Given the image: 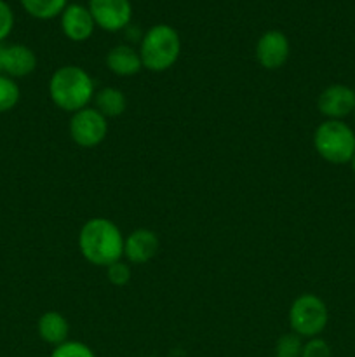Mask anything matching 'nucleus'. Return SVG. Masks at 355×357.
<instances>
[{
    "label": "nucleus",
    "mask_w": 355,
    "mask_h": 357,
    "mask_svg": "<svg viewBox=\"0 0 355 357\" xmlns=\"http://www.w3.org/2000/svg\"><path fill=\"white\" fill-rule=\"evenodd\" d=\"M106 66L117 77H132L143 70L139 51L127 44H118L108 51Z\"/></svg>",
    "instance_id": "13"
},
{
    "label": "nucleus",
    "mask_w": 355,
    "mask_h": 357,
    "mask_svg": "<svg viewBox=\"0 0 355 357\" xmlns=\"http://www.w3.org/2000/svg\"><path fill=\"white\" fill-rule=\"evenodd\" d=\"M317 107L327 121H341L355 112V91L345 84H331L320 93Z\"/></svg>",
    "instance_id": "9"
},
{
    "label": "nucleus",
    "mask_w": 355,
    "mask_h": 357,
    "mask_svg": "<svg viewBox=\"0 0 355 357\" xmlns=\"http://www.w3.org/2000/svg\"><path fill=\"white\" fill-rule=\"evenodd\" d=\"M59 17H61L63 33L72 42H86L94 33L96 23H94L89 7L80 6V3H68Z\"/></svg>",
    "instance_id": "11"
},
{
    "label": "nucleus",
    "mask_w": 355,
    "mask_h": 357,
    "mask_svg": "<svg viewBox=\"0 0 355 357\" xmlns=\"http://www.w3.org/2000/svg\"><path fill=\"white\" fill-rule=\"evenodd\" d=\"M94 108L106 119H115L124 114L127 108V100L117 87H103L94 94Z\"/></svg>",
    "instance_id": "15"
},
{
    "label": "nucleus",
    "mask_w": 355,
    "mask_h": 357,
    "mask_svg": "<svg viewBox=\"0 0 355 357\" xmlns=\"http://www.w3.org/2000/svg\"><path fill=\"white\" fill-rule=\"evenodd\" d=\"M21 91L16 80L7 75H0V114L10 112L19 103Z\"/></svg>",
    "instance_id": "17"
},
{
    "label": "nucleus",
    "mask_w": 355,
    "mask_h": 357,
    "mask_svg": "<svg viewBox=\"0 0 355 357\" xmlns=\"http://www.w3.org/2000/svg\"><path fill=\"white\" fill-rule=\"evenodd\" d=\"M301 357H333V351L324 338L315 337L303 344Z\"/></svg>",
    "instance_id": "21"
},
{
    "label": "nucleus",
    "mask_w": 355,
    "mask_h": 357,
    "mask_svg": "<svg viewBox=\"0 0 355 357\" xmlns=\"http://www.w3.org/2000/svg\"><path fill=\"white\" fill-rule=\"evenodd\" d=\"M96 94V86L89 73L77 65L56 70L49 80V96L58 108L68 114L89 107Z\"/></svg>",
    "instance_id": "2"
},
{
    "label": "nucleus",
    "mask_w": 355,
    "mask_h": 357,
    "mask_svg": "<svg viewBox=\"0 0 355 357\" xmlns=\"http://www.w3.org/2000/svg\"><path fill=\"white\" fill-rule=\"evenodd\" d=\"M14 28V13L6 0H0V44L10 35Z\"/></svg>",
    "instance_id": "22"
},
{
    "label": "nucleus",
    "mask_w": 355,
    "mask_h": 357,
    "mask_svg": "<svg viewBox=\"0 0 355 357\" xmlns=\"http://www.w3.org/2000/svg\"><path fill=\"white\" fill-rule=\"evenodd\" d=\"M3 49L6 45L0 44V75H3Z\"/></svg>",
    "instance_id": "23"
},
{
    "label": "nucleus",
    "mask_w": 355,
    "mask_h": 357,
    "mask_svg": "<svg viewBox=\"0 0 355 357\" xmlns=\"http://www.w3.org/2000/svg\"><path fill=\"white\" fill-rule=\"evenodd\" d=\"M303 338L296 333H284L275 344V357H301Z\"/></svg>",
    "instance_id": "18"
},
{
    "label": "nucleus",
    "mask_w": 355,
    "mask_h": 357,
    "mask_svg": "<svg viewBox=\"0 0 355 357\" xmlns=\"http://www.w3.org/2000/svg\"><path fill=\"white\" fill-rule=\"evenodd\" d=\"M51 357H96V354L89 345L82 344V342L66 340L65 344L54 347Z\"/></svg>",
    "instance_id": "19"
},
{
    "label": "nucleus",
    "mask_w": 355,
    "mask_h": 357,
    "mask_svg": "<svg viewBox=\"0 0 355 357\" xmlns=\"http://www.w3.org/2000/svg\"><path fill=\"white\" fill-rule=\"evenodd\" d=\"M254 54L263 68L277 70L287 63L289 54H291V44L281 30H268L258 38Z\"/></svg>",
    "instance_id": "8"
},
{
    "label": "nucleus",
    "mask_w": 355,
    "mask_h": 357,
    "mask_svg": "<svg viewBox=\"0 0 355 357\" xmlns=\"http://www.w3.org/2000/svg\"><path fill=\"white\" fill-rule=\"evenodd\" d=\"M23 9L37 20H52L61 16L68 6V0H19Z\"/></svg>",
    "instance_id": "16"
},
{
    "label": "nucleus",
    "mask_w": 355,
    "mask_h": 357,
    "mask_svg": "<svg viewBox=\"0 0 355 357\" xmlns=\"http://www.w3.org/2000/svg\"><path fill=\"white\" fill-rule=\"evenodd\" d=\"M106 278L113 286H125L131 281V267L122 260L115 261L106 267Z\"/></svg>",
    "instance_id": "20"
},
{
    "label": "nucleus",
    "mask_w": 355,
    "mask_h": 357,
    "mask_svg": "<svg viewBox=\"0 0 355 357\" xmlns=\"http://www.w3.org/2000/svg\"><path fill=\"white\" fill-rule=\"evenodd\" d=\"M79 250L89 264L106 268L124 258V236L111 220L90 218L79 232Z\"/></svg>",
    "instance_id": "1"
},
{
    "label": "nucleus",
    "mask_w": 355,
    "mask_h": 357,
    "mask_svg": "<svg viewBox=\"0 0 355 357\" xmlns=\"http://www.w3.org/2000/svg\"><path fill=\"white\" fill-rule=\"evenodd\" d=\"M350 166H352V169H354V171H355V155H354V157H352V160H350Z\"/></svg>",
    "instance_id": "24"
},
{
    "label": "nucleus",
    "mask_w": 355,
    "mask_h": 357,
    "mask_svg": "<svg viewBox=\"0 0 355 357\" xmlns=\"http://www.w3.org/2000/svg\"><path fill=\"white\" fill-rule=\"evenodd\" d=\"M87 7L96 26L104 31H120L131 23L132 6L129 0H89Z\"/></svg>",
    "instance_id": "7"
},
{
    "label": "nucleus",
    "mask_w": 355,
    "mask_h": 357,
    "mask_svg": "<svg viewBox=\"0 0 355 357\" xmlns=\"http://www.w3.org/2000/svg\"><path fill=\"white\" fill-rule=\"evenodd\" d=\"M37 68V56L28 45L13 44L3 49V75L10 79L28 77Z\"/></svg>",
    "instance_id": "12"
},
{
    "label": "nucleus",
    "mask_w": 355,
    "mask_h": 357,
    "mask_svg": "<svg viewBox=\"0 0 355 357\" xmlns=\"http://www.w3.org/2000/svg\"><path fill=\"white\" fill-rule=\"evenodd\" d=\"M354 114H355V112H354Z\"/></svg>",
    "instance_id": "25"
},
{
    "label": "nucleus",
    "mask_w": 355,
    "mask_h": 357,
    "mask_svg": "<svg viewBox=\"0 0 355 357\" xmlns=\"http://www.w3.org/2000/svg\"><path fill=\"white\" fill-rule=\"evenodd\" d=\"M70 136L73 143L82 149H94L101 145L108 136V119L94 107L82 108L72 114L70 119Z\"/></svg>",
    "instance_id": "6"
},
{
    "label": "nucleus",
    "mask_w": 355,
    "mask_h": 357,
    "mask_svg": "<svg viewBox=\"0 0 355 357\" xmlns=\"http://www.w3.org/2000/svg\"><path fill=\"white\" fill-rule=\"evenodd\" d=\"M181 54L180 33L169 24H155L150 28L139 44L143 68L150 72H166Z\"/></svg>",
    "instance_id": "3"
},
{
    "label": "nucleus",
    "mask_w": 355,
    "mask_h": 357,
    "mask_svg": "<svg viewBox=\"0 0 355 357\" xmlns=\"http://www.w3.org/2000/svg\"><path fill=\"white\" fill-rule=\"evenodd\" d=\"M329 321V310L313 293H303L289 307V326L292 333L301 338H315L326 330Z\"/></svg>",
    "instance_id": "5"
},
{
    "label": "nucleus",
    "mask_w": 355,
    "mask_h": 357,
    "mask_svg": "<svg viewBox=\"0 0 355 357\" xmlns=\"http://www.w3.org/2000/svg\"><path fill=\"white\" fill-rule=\"evenodd\" d=\"M37 333L45 344L58 347V345L65 344L68 340L70 324L61 312L49 310V312H44L38 317Z\"/></svg>",
    "instance_id": "14"
},
{
    "label": "nucleus",
    "mask_w": 355,
    "mask_h": 357,
    "mask_svg": "<svg viewBox=\"0 0 355 357\" xmlns=\"http://www.w3.org/2000/svg\"><path fill=\"white\" fill-rule=\"evenodd\" d=\"M160 241L150 229H136L124 237V258L129 264H148L159 253Z\"/></svg>",
    "instance_id": "10"
},
{
    "label": "nucleus",
    "mask_w": 355,
    "mask_h": 357,
    "mask_svg": "<svg viewBox=\"0 0 355 357\" xmlns=\"http://www.w3.org/2000/svg\"><path fill=\"white\" fill-rule=\"evenodd\" d=\"M313 146L331 164H348L355 155V132L343 121H324L313 132Z\"/></svg>",
    "instance_id": "4"
}]
</instances>
